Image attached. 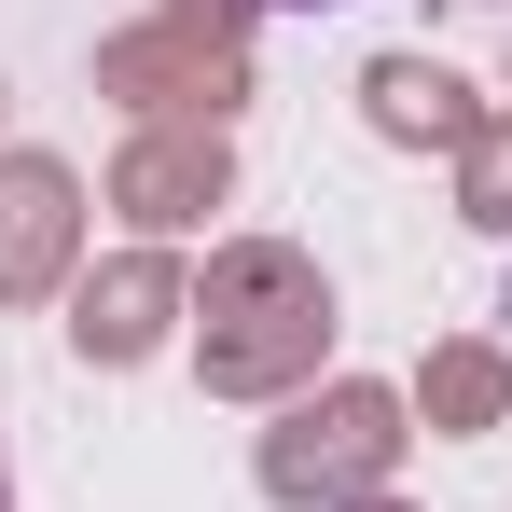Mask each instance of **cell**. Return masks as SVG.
<instances>
[{
    "label": "cell",
    "mask_w": 512,
    "mask_h": 512,
    "mask_svg": "<svg viewBox=\"0 0 512 512\" xmlns=\"http://www.w3.org/2000/svg\"><path fill=\"white\" fill-rule=\"evenodd\" d=\"M333 346V277L291 250V236H236L208 250V291H194V360L222 402H291Z\"/></svg>",
    "instance_id": "6da1fadb"
},
{
    "label": "cell",
    "mask_w": 512,
    "mask_h": 512,
    "mask_svg": "<svg viewBox=\"0 0 512 512\" xmlns=\"http://www.w3.org/2000/svg\"><path fill=\"white\" fill-rule=\"evenodd\" d=\"M457 222H485V236H512V111L457 153Z\"/></svg>",
    "instance_id": "9c48e42d"
},
{
    "label": "cell",
    "mask_w": 512,
    "mask_h": 512,
    "mask_svg": "<svg viewBox=\"0 0 512 512\" xmlns=\"http://www.w3.org/2000/svg\"><path fill=\"white\" fill-rule=\"evenodd\" d=\"M180 28H222V42H236V14H250V0H167Z\"/></svg>",
    "instance_id": "30bf717a"
},
{
    "label": "cell",
    "mask_w": 512,
    "mask_h": 512,
    "mask_svg": "<svg viewBox=\"0 0 512 512\" xmlns=\"http://www.w3.org/2000/svg\"><path fill=\"white\" fill-rule=\"evenodd\" d=\"M222 180H236L222 125H139V139H125V167H111V208H125L139 236H180V222H208V208H222Z\"/></svg>",
    "instance_id": "5b68a950"
},
{
    "label": "cell",
    "mask_w": 512,
    "mask_h": 512,
    "mask_svg": "<svg viewBox=\"0 0 512 512\" xmlns=\"http://www.w3.org/2000/svg\"><path fill=\"white\" fill-rule=\"evenodd\" d=\"M360 512H388V499H360Z\"/></svg>",
    "instance_id": "8fae6325"
},
{
    "label": "cell",
    "mask_w": 512,
    "mask_h": 512,
    "mask_svg": "<svg viewBox=\"0 0 512 512\" xmlns=\"http://www.w3.org/2000/svg\"><path fill=\"white\" fill-rule=\"evenodd\" d=\"M416 402H429V429H499V402H512V360H499V346H429Z\"/></svg>",
    "instance_id": "ba28073f"
},
{
    "label": "cell",
    "mask_w": 512,
    "mask_h": 512,
    "mask_svg": "<svg viewBox=\"0 0 512 512\" xmlns=\"http://www.w3.org/2000/svg\"><path fill=\"white\" fill-rule=\"evenodd\" d=\"M167 319H194V277H180L167 250H125V263H97L84 291H70V346L111 360V374H125V360H153Z\"/></svg>",
    "instance_id": "8992f818"
},
{
    "label": "cell",
    "mask_w": 512,
    "mask_h": 512,
    "mask_svg": "<svg viewBox=\"0 0 512 512\" xmlns=\"http://www.w3.org/2000/svg\"><path fill=\"white\" fill-rule=\"evenodd\" d=\"M402 443H416V429H402V388H360V374H346V388H319V402H291V416L263 429V499H291V512H333V499H374V485H388V471H402Z\"/></svg>",
    "instance_id": "7a4b0ae2"
},
{
    "label": "cell",
    "mask_w": 512,
    "mask_h": 512,
    "mask_svg": "<svg viewBox=\"0 0 512 512\" xmlns=\"http://www.w3.org/2000/svg\"><path fill=\"white\" fill-rule=\"evenodd\" d=\"M84 250V180L56 153H0V305H42Z\"/></svg>",
    "instance_id": "277c9868"
},
{
    "label": "cell",
    "mask_w": 512,
    "mask_h": 512,
    "mask_svg": "<svg viewBox=\"0 0 512 512\" xmlns=\"http://www.w3.org/2000/svg\"><path fill=\"white\" fill-rule=\"evenodd\" d=\"M499 319H512V305H499Z\"/></svg>",
    "instance_id": "7c38bea8"
},
{
    "label": "cell",
    "mask_w": 512,
    "mask_h": 512,
    "mask_svg": "<svg viewBox=\"0 0 512 512\" xmlns=\"http://www.w3.org/2000/svg\"><path fill=\"white\" fill-rule=\"evenodd\" d=\"M97 97H125V111H180V125H222L236 97H250V56L222 42V28H111L97 42Z\"/></svg>",
    "instance_id": "3957f363"
},
{
    "label": "cell",
    "mask_w": 512,
    "mask_h": 512,
    "mask_svg": "<svg viewBox=\"0 0 512 512\" xmlns=\"http://www.w3.org/2000/svg\"><path fill=\"white\" fill-rule=\"evenodd\" d=\"M360 97H374V125H388V139H429V153H471V139H485L471 84H457V70H429V56H374Z\"/></svg>",
    "instance_id": "52a82bcc"
}]
</instances>
